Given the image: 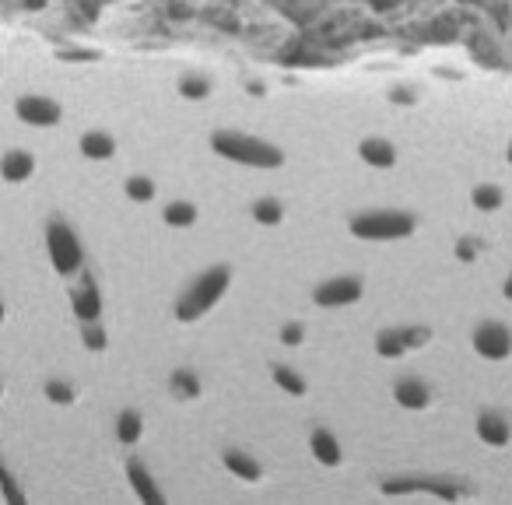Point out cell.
Returning a JSON list of instances; mask_svg holds the SVG:
<instances>
[{
    "label": "cell",
    "mask_w": 512,
    "mask_h": 505,
    "mask_svg": "<svg viewBox=\"0 0 512 505\" xmlns=\"http://www.w3.org/2000/svg\"><path fill=\"white\" fill-rule=\"evenodd\" d=\"M81 337H85V344L92 351H102L106 348V334H102L99 323H81Z\"/></svg>",
    "instance_id": "cell-25"
},
{
    "label": "cell",
    "mask_w": 512,
    "mask_h": 505,
    "mask_svg": "<svg viewBox=\"0 0 512 505\" xmlns=\"http://www.w3.org/2000/svg\"><path fill=\"white\" fill-rule=\"evenodd\" d=\"M179 92H183L186 99H204L207 81L204 78H183V81H179Z\"/></svg>",
    "instance_id": "cell-27"
},
{
    "label": "cell",
    "mask_w": 512,
    "mask_h": 505,
    "mask_svg": "<svg viewBox=\"0 0 512 505\" xmlns=\"http://www.w3.org/2000/svg\"><path fill=\"white\" fill-rule=\"evenodd\" d=\"M141 432H144V421L137 411H123L120 418H116V435H120L123 446H134V442L141 439Z\"/></svg>",
    "instance_id": "cell-17"
},
{
    "label": "cell",
    "mask_w": 512,
    "mask_h": 505,
    "mask_svg": "<svg viewBox=\"0 0 512 505\" xmlns=\"http://www.w3.org/2000/svg\"><path fill=\"white\" fill-rule=\"evenodd\" d=\"M414 228H418L414 214L393 211V207H383V211H362L351 218V235H355V239H369V242L407 239Z\"/></svg>",
    "instance_id": "cell-3"
},
{
    "label": "cell",
    "mask_w": 512,
    "mask_h": 505,
    "mask_svg": "<svg viewBox=\"0 0 512 505\" xmlns=\"http://www.w3.org/2000/svg\"><path fill=\"white\" fill-rule=\"evenodd\" d=\"M456 253H460V260H474V242H460Z\"/></svg>",
    "instance_id": "cell-30"
},
{
    "label": "cell",
    "mask_w": 512,
    "mask_h": 505,
    "mask_svg": "<svg viewBox=\"0 0 512 505\" xmlns=\"http://www.w3.org/2000/svg\"><path fill=\"white\" fill-rule=\"evenodd\" d=\"M71 302H74V313H78L81 323H99V316H102V295H99V288L92 285V278H88V274L78 281V285H74Z\"/></svg>",
    "instance_id": "cell-8"
},
{
    "label": "cell",
    "mask_w": 512,
    "mask_h": 505,
    "mask_svg": "<svg viewBox=\"0 0 512 505\" xmlns=\"http://www.w3.org/2000/svg\"><path fill=\"white\" fill-rule=\"evenodd\" d=\"M302 337H306V327H302V323H285V327H281V341H285L288 348H299Z\"/></svg>",
    "instance_id": "cell-28"
},
{
    "label": "cell",
    "mask_w": 512,
    "mask_h": 505,
    "mask_svg": "<svg viewBox=\"0 0 512 505\" xmlns=\"http://www.w3.org/2000/svg\"><path fill=\"white\" fill-rule=\"evenodd\" d=\"M165 221H169L172 228H186L197 221V207L186 204V200H172L169 207H165Z\"/></svg>",
    "instance_id": "cell-20"
},
{
    "label": "cell",
    "mask_w": 512,
    "mask_h": 505,
    "mask_svg": "<svg viewBox=\"0 0 512 505\" xmlns=\"http://www.w3.org/2000/svg\"><path fill=\"white\" fill-rule=\"evenodd\" d=\"M362 292H365L362 278L341 274V278L323 281V285L313 292V299H316V306H323V309H341V306H355V302L362 299Z\"/></svg>",
    "instance_id": "cell-5"
},
{
    "label": "cell",
    "mask_w": 512,
    "mask_h": 505,
    "mask_svg": "<svg viewBox=\"0 0 512 505\" xmlns=\"http://www.w3.org/2000/svg\"><path fill=\"white\" fill-rule=\"evenodd\" d=\"M271 376H274V383L288 393V397H302V393H306V379H302L295 369H288V365H274Z\"/></svg>",
    "instance_id": "cell-18"
},
{
    "label": "cell",
    "mask_w": 512,
    "mask_h": 505,
    "mask_svg": "<svg viewBox=\"0 0 512 505\" xmlns=\"http://www.w3.org/2000/svg\"><path fill=\"white\" fill-rule=\"evenodd\" d=\"M0 172H4L8 183H25V179L36 172V158H32L29 151H8L4 162H0Z\"/></svg>",
    "instance_id": "cell-13"
},
{
    "label": "cell",
    "mask_w": 512,
    "mask_h": 505,
    "mask_svg": "<svg viewBox=\"0 0 512 505\" xmlns=\"http://www.w3.org/2000/svg\"><path fill=\"white\" fill-rule=\"evenodd\" d=\"M376 351L383 358H400L407 351V341H404V330H383L376 337Z\"/></svg>",
    "instance_id": "cell-19"
},
{
    "label": "cell",
    "mask_w": 512,
    "mask_h": 505,
    "mask_svg": "<svg viewBox=\"0 0 512 505\" xmlns=\"http://www.w3.org/2000/svg\"><path fill=\"white\" fill-rule=\"evenodd\" d=\"M474 207L477 211H498L502 207V190L495 183H484L474 190Z\"/></svg>",
    "instance_id": "cell-22"
},
{
    "label": "cell",
    "mask_w": 512,
    "mask_h": 505,
    "mask_svg": "<svg viewBox=\"0 0 512 505\" xmlns=\"http://www.w3.org/2000/svg\"><path fill=\"white\" fill-rule=\"evenodd\" d=\"M4 488H8V502H18V498H22V495H18V488H15V477H11V474H4Z\"/></svg>",
    "instance_id": "cell-29"
},
{
    "label": "cell",
    "mask_w": 512,
    "mask_h": 505,
    "mask_svg": "<svg viewBox=\"0 0 512 505\" xmlns=\"http://www.w3.org/2000/svg\"><path fill=\"white\" fill-rule=\"evenodd\" d=\"M46 397H50L53 404H71L74 390L67 383H60V379H50V383H46Z\"/></svg>",
    "instance_id": "cell-26"
},
{
    "label": "cell",
    "mask_w": 512,
    "mask_h": 505,
    "mask_svg": "<svg viewBox=\"0 0 512 505\" xmlns=\"http://www.w3.org/2000/svg\"><path fill=\"white\" fill-rule=\"evenodd\" d=\"M477 435H481L488 446H509L512 428H509V421H505L502 414L484 411V414H477Z\"/></svg>",
    "instance_id": "cell-10"
},
{
    "label": "cell",
    "mask_w": 512,
    "mask_h": 505,
    "mask_svg": "<svg viewBox=\"0 0 512 505\" xmlns=\"http://www.w3.org/2000/svg\"><path fill=\"white\" fill-rule=\"evenodd\" d=\"M390 4H393V0H372V8H379V11L390 8Z\"/></svg>",
    "instance_id": "cell-31"
},
{
    "label": "cell",
    "mask_w": 512,
    "mask_h": 505,
    "mask_svg": "<svg viewBox=\"0 0 512 505\" xmlns=\"http://www.w3.org/2000/svg\"><path fill=\"white\" fill-rule=\"evenodd\" d=\"M505 295H509V299H512V278H509V285H505Z\"/></svg>",
    "instance_id": "cell-32"
},
{
    "label": "cell",
    "mask_w": 512,
    "mask_h": 505,
    "mask_svg": "<svg viewBox=\"0 0 512 505\" xmlns=\"http://www.w3.org/2000/svg\"><path fill=\"white\" fill-rule=\"evenodd\" d=\"M228 285H232V267H225V264L207 267V271L200 274V278L193 281L183 295H179L176 316L183 323H193V320H200V316H207L221 299H225Z\"/></svg>",
    "instance_id": "cell-2"
},
{
    "label": "cell",
    "mask_w": 512,
    "mask_h": 505,
    "mask_svg": "<svg viewBox=\"0 0 512 505\" xmlns=\"http://www.w3.org/2000/svg\"><path fill=\"white\" fill-rule=\"evenodd\" d=\"M309 449H313V456L323 467H337V463H341V442H337V435L327 432V428H316L313 439H309Z\"/></svg>",
    "instance_id": "cell-12"
},
{
    "label": "cell",
    "mask_w": 512,
    "mask_h": 505,
    "mask_svg": "<svg viewBox=\"0 0 512 505\" xmlns=\"http://www.w3.org/2000/svg\"><path fill=\"white\" fill-rule=\"evenodd\" d=\"M358 155H362L369 165H376V169H390V165L397 162V151H393V144L383 141V137H369V141H362Z\"/></svg>",
    "instance_id": "cell-14"
},
{
    "label": "cell",
    "mask_w": 512,
    "mask_h": 505,
    "mask_svg": "<svg viewBox=\"0 0 512 505\" xmlns=\"http://www.w3.org/2000/svg\"><path fill=\"white\" fill-rule=\"evenodd\" d=\"M509 162H512V148H509Z\"/></svg>",
    "instance_id": "cell-33"
},
{
    "label": "cell",
    "mask_w": 512,
    "mask_h": 505,
    "mask_svg": "<svg viewBox=\"0 0 512 505\" xmlns=\"http://www.w3.org/2000/svg\"><path fill=\"white\" fill-rule=\"evenodd\" d=\"M15 109L29 127H57L60 123V106L46 95H22Z\"/></svg>",
    "instance_id": "cell-7"
},
{
    "label": "cell",
    "mask_w": 512,
    "mask_h": 505,
    "mask_svg": "<svg viewBox=\"0 0 512 505\" xmlns=\"http://www.w3.org/2000/svg\"><path fill=\"white\" fill-rule=\"evenodd\" d=\"M169 386H172V390H176V397H183V400H190V397H200V379L193 376V372H186V369L172 372Z\"/></svg>",
    "instance_id": "cell-21"
},
{
    "label": "cell",
    "mask_w": 512,
    "mask_h": 505,
    "mask_svg": "<svg viewBox=\"0 0 512 505\" xmlns=\"http://www.w3.org/2000/svg\"><path fill=\"white\" fill-rule=\"evenodd\" d=\"M127 477H130V488L137 491V498L141 502H162V488L155 484V477L148 474V467H144L137 456H130V463H127Z\"/></svg>",
    "instance_id": "cell-9"
},
{
    "label": "cell",
    "mask_w": 512,
    "mask_h": 505,
    "mask_svg": "<svg viewBox=\"0 0 512 505\" xmlns=\"http://www.w3.org/2000/svg\"><path fill=\"white\" fill-rule=\"evenodd\" d=\"M81 155L85 158H95V162H106V158L116 155V141L102 130H92V134L81 137Z\"/></svg>",
    "instance_id": "cell-16"
},
{
    "label": "cell",
    "mask_w": 512,
    "mask_h": 505,
    "mask_svg": "<svg viewBox=\"0 0 512 505\" xmlns=\"http://www.w3.org/2000/svg\"><path fill=\"white\" fill-rule=\"evenodd\" d=\"M393 397H397V404L407 407V411H421V407H428L432 393H428V386L421 383V379L407 376V379H400V383L393 386Z\"/></svg>",
    "instance_id": "cell-11"
},
{
    "label": "cell",
    "mask_w": 512,
    "mask_h": 505,
    "mask_svg": "<svg viewBox=\"0 0 512 505\" xmlns=\"http://www.w3.org/2000/svg\"><path fill=\"white\" fill-rule=\"evenodd\" d=\"M225 467L232 470L239 481H260V477H264V467H260L253 456L239 453V449H228V453H225Z\"/></svg>",
    "instance_id": "cell-15"
},
{
    "label": "cell",
    "mask_w": 512,
    "mask_h": 505,
    "mask_svg": "<svg viewBox=\"0 0 512 505\" xmlns=\"http://www.w3.org/2000/svg\"><path fill=\"white\" fill-rule=\"evenodd\" d=\"M211 148H214V155L228 158V162H239V165H253V169H278V165H285L281 148H274L264 137L242 134V130H214Z\"/></svg>",
    "instance_id": "cell-1"
},
{
    "label": "cell",
    "mask_w": 512,
    "mask_h": 505,
    "mask_svg": "<svg viewBox=\"0 0 512 505\" xmlns=\"http://www.w3.org/2000/svg\"><path fill=\"white\" fill-rule=\"evenodd\" d=\"M474 351L488 362H502L512 355V330L505 323H481L474 330Z\"/></svg>",
    "instance_id": "cell-6"
},
{
    "label": "cell",
    "mask_w": 512,
    "mask_h": 505,
    "mask_svg": "<svg viewBox=\"0 0 512 505\" xmlns=\"http://www.w3.org/2000/svg\"><path fill=\"white\" fill-rule=\"evenodd\" d=\"M46 249H50V260H53V267H57V274H64V278L81 274L85 249H81V239L74 235L71 225L50 221V225H46Z\"/></svg>",
    "instance_id": "cell-4"
},
{
    "label": "cell",
    "mask_w": 512,
    "mask_h": 505,
    "mask_svg": "<svg viewBox=\"0 0 512 505\" xmlns=\"http://www.w3.org/2000/svg\"><path fill=\"white\" fill-rule=\"evenodd\" d=\"M253 218L260 221V225H278V221L285 218V211H281L278 200H256V204H253Z\"/></svg>",
    "instance_id": "cell-23"
},
{
    "label": "cell",
    "mask_w": 512,
    "mask_h": 505,
    "mask_svg": "<svg viewBox=\"0 0 512 505\" xmlns=\"http://www.w3.org/2000/svg\"><path fill=\"white\" fill-rule=\"evenodd\" d=\"M123 190H127V197L137 200V204H148V200L155 197V183H151V179H144V176H130Z\"/></svg>",
    "instance_id": "cell-24"
}]
</instances>
